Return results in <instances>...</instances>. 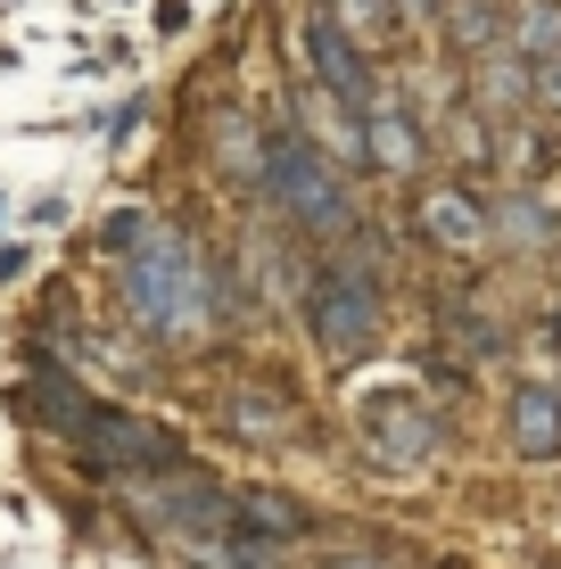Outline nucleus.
I'll return each instance as SVG.
<instances>
[{"instance_id":"obj_1","label":"nucleus","mask_w":561,"mask_h":569,"mask_svg":"<svg viewBox=\"0 0 561 569\" xmlns=\"http://www.w3.org/2000/svg\"><path fill=\"white\" fill-rule=\"evenodd\" d=\"M124 313L166 347H190V339L216 330V272H207V257L182 231L149 223L141 240L124 248Z\"/></svg>"},{"instance_id":"obj_2","label":"nucleus","mask_w":561,"mask_h":569,"mask_svg":"<svg viewBox=\"0 0 561 569\" xmlns=\"http://www.w3.org/2000/svg\"><path fill=\"white\" fill-rule=\"evenodd\" d=\"M33 405H42V421L58 429V438H74V455H83L91 470H108V479H149V470L182 462V446H173L158 421L116 413V405H100V397H74L67 380H42Z\"/></svg>"},{"instance_id":"obj_3","label":"nucleus","mask_w":561,"mask_h":569,"mask_svg":"<svg viewBox=\"0 0 561 569\" xmlns=\"http://www.w3.org/2000/svg\"><path fill=\"white\" fill-rule=\"evenodd\" d=\"M257 182H264V199H273L281 223L314 231V240H347V231H355V199H347V173H339L314 141H305V132H273V149H264Z\"/></svg>"},{"instance_id":"obj_4","label":"nucleus","mask_w":561,"mask_h":569,"mask_svg":"<svg viewBox=\"0 0 561 569\" xmlns=\"http://www.w3.org/2000/svg\"><path fill=\"white\" fill-rule=\"evenodd\" d=\"M305 322H314V347L331 363H363L380 347V330H389V298H380V272L363 257H339L331 272L314 281V298H305Z\"/></svg>"},{"instance_id":"obj_5","label":"nucleus","mask_w":561,"mask_h":569,"mask_svg":"<svg viewBox=\"0 0 561 569\" xmlns=\"http://www.w3.org/2000/svg\"><path fill=\"white\" fill-rule=\"evenodd\" d=\"M355 438H363V455L380 470H421L438 446H447V429H438V413L413 397V388H372V397L355 405Z\"/></svg>"},{"instance_id":"obj_6","label":"nucleus","mask_w":561,"mask_h":569,"mask_svg":"<svg viewBox=\"0 0 561 569\" xmlns=\"http://www.w3.org/2000/svg\"><path fill=\"white\" fill-rule=\"evenodd\" d=\"M305 58H314V83L331 91V100L347 108V116H363L380 100V83H372V58H363V42L339 26L331 9H314L305 17Z\"/></svg>"},{"instance_id":"obj_7","label":"nucleus","mask_w":561,"mask_h":569,"mask_svg":"<svg viewBox=\"0 0 561 569\" xmlns=\"http://www.w3.org/2000/svg\"><path fill=\"white\" fill-rule=\"evenodd\" d=\"M421 240H430V248H447V257H479V248H488V207H479L471 199V190H454V182H430V190H421Z\"/></svg>"},{"instance_id":"obj_8","label":"nucleus","mask_w":561,"mask_h":569,"mask_svg":"<svg viewBox=\"0 0 561 569\" xmlns=\"http://www.w3.org/2000/svg\"><path fill=\"white\" fill-rule=\"evenodd\" d=\"M363 166L397 173V182H413V173H421V124H413V108H397V100L363 108Z\"/></svg>"},{"instance_id":"obj_9","label":"nucleus","mask_w":561,"mask_h":569,"mask_svg":"<svg viewBox=\"0 0 561 569\" xmlns=\"http://www.w3.org/2000/svg\"><path fill=\"white\" fill-rule=\"evenodd\" d=\"M512 50H520V67H529L537 100H553V108H561V9H553V0H520Z\"/></svg>"},{"instance_id":"obj_10","label":"nucleus","mask_w":561,"mask_h":569,"mask_svg":"<svg viewBox=\"0 0 561 569\" xmlns=\"http://www.w3.org/2000/svg\"><path fill=\"white\" fill-rule=\"evenodd\" d=\"M512 455H529V462L561 455V388L553 380H520L512 388Z\"/></svg>"},{"instance_id":"obj_11","label":"nucleus","mask_w":561,"mask_h":569,"mask_svg":"<svg viewBox=\"0 0 561 569\" xmlns=\"http://www.w3.org/2000/svg\"><path fill=\"white\" fill-rule=\"evenodd\" d=\"M223 421L240 429L248 446H281L289 429H298V413H289V397H281V380H248L240 397L223 405Z\"/></svg>"},{"instance_id":"obj_12","label":"nucleus","mask_w":561,"mask_h":569,"mask_svg":"<svg viewBox=\"0 0 561 569\" xmlns=\"http://www.w3.org/2000/svg\"><path fill=\"white\" fill-rule=\"evenodd\" d=\"M240 528H248V537H264V545H298L314 520H305V503L264 496V487H257V496H248V512H240Z\"/></svg>"},{"instance_id":"obj_13","label":"nucleus","mask_w":561,"mask_h":569,"mask_svg":"<svg viewBox=\"0 0 561 569\" xmlns=\"http://www.w3.org/2000/svg\"><path fill=\"white\" fill-rule=\"evenodd\" d=\"M389 9H397V0H331V17L355 33V42H372V33L389 26Z\"/></svg>"},{"instance_id":"obj_14","label":"nucleus","mask_w":561,"mask_h":569,"mask_svg":"<svg viewBox=\"0 0 561 569\" xmlns=\"http://www.w3.org/2000/svg\"><path fill=\"white\" fill-rule=\"evenodd\" d=\"M454 33H462V50H495V9L488 0H454Z\"/></svg>"},{"instance_id":"obj_15","label":"nucleus","mask_w":561,"mask_h":569,"mask_svg":"<svg viewBox=\"0 0 561 569\" xmlns=\"http://www.w3.org/2000/svg\"><path fill=\"white\" fill-rule=\"evenodd\" d=\"M331 569H389V561H380V553H339Z\"/></svg>"},{"instance_id":"obj_16","label":"nucleus","mask_w":561,"mask_h":569,"mask_svg":"<svg viewBox=\"0 0 561 569\" xmlns=\"http://www.w3.org/2000/svg\"><path fill=\"white\" fill-rule=\"evenodd\" d=\"M397 9H404V17H430V9H438V0H397Z\"/></svg>"},{"instance_id":"obj_17","label":"nucleus","mask_w":561,"mask_h":569,"mask_svg":"<svg viewBox=\"0 0 561 569\" xmlns=\"http://www.w3.org/2000/svg\"><path fill=\"white\" fill-rule=\"evenodd\" d=\"M553 347H561V322H553Z\"/></svg>"}]
</instances>
